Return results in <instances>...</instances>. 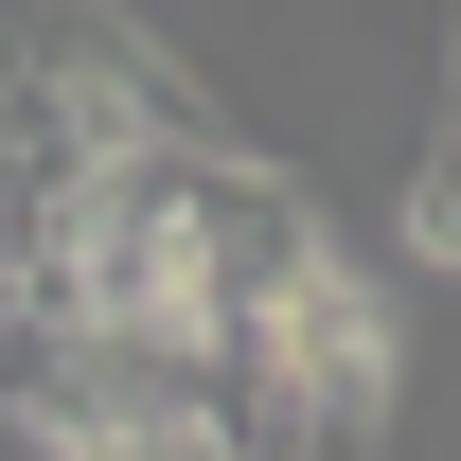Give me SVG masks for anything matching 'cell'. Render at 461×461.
<instances>
[{"instance_id": "2", "label": "cell", "mask_w": 461, "mask_h": 461, "mask_svg": "<svg viewBox=\"0 0 461 461\" xmlns=\"http://www.w3.org/2000/svg\"><path fill=\"white\" fill-rule=\"evenodd\" d=\"M230 373H249V444H373V426H391V373H408L391 285L302 213L285 267L249 285V355H230Z\"/></svg>"}, {"instance_id": "1", "label": "cell", "mask_w": 461, "mask_h": 461, "mask_svg": "<svg viewBox=\"0 0 461 461\" xmlns=\"http://www.w3.org/2000/svg\"><path fill=\"white\" fill-rule=\"evenodd\" d=\"M0 426L54 444V461H230L249 444V391H230L213 355L124 338V320H36V338L0 355Z\"/></svg>"}, {"instance_id": "3", "label": "cell", "mask_w": 461, "mask_h": 461, "mask_svg": "<svg viewBox=\"0 0 461 461\" xmlns=\"http://www.w3.org/2000/svg\"><path fill=\"white\" fill-rule=\"evenodd\" d=\"M18 71H36V36H18V0H0V107H18Z\"/></svg>"}]
</instances>
